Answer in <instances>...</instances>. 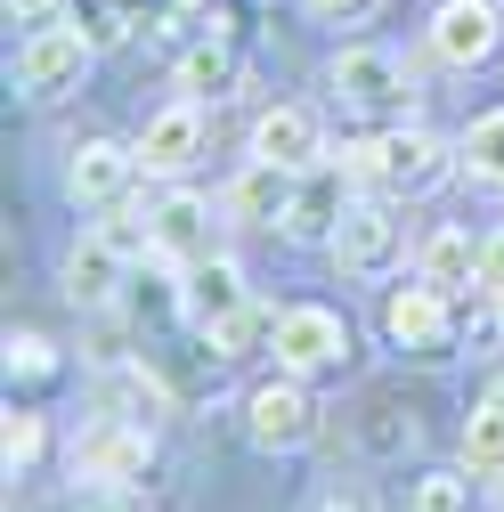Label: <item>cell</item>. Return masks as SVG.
I'll return each mask as SVG.
<instances>
[{
	"mask_svg": "<svg viewBox=\"0 0 504 512\" xmlns=\"http://www.w3.org/2000/svg\"><path fill=\"white\" fill-rule=\"evenodd\" d=\"M277 366L318 382V374H342L350 366V317L326 309V301H293L277 309Z\"/></svg>",
	"mask_w": 504,
	"mask_h": 512,
	"instance_id": "6da1fadb",
	"label": "cell"
},
{
	"mask_svg": "<svg viewBox=\"0 0 504 512\" xmlns=\"http://www.w3.org/2000/svg\"><path fill=\"white\" fill-rule=\"evenodd\" d=\"M326 82H334V98L358 106V114H407V98H415L407 57L383 49V41H350L334 66H326Z\"/></svg>",
	"mask_w": 504,
	"mask_h": 512,
	"instance_id": "7a4b0ae2",
	"label": "cell"
},
{
	"mask_svg": "<svg viewBox=\"0 0 504 512\" xmlns=\"http://www.w3.org/2000/svg\"><path fill=\"white\" fill-rule=\"evenodd\" d=\"M244 439L261 447V456H301L309 439H318V399H309V382L277 366V382L244 399Z\"/></svg>",
	"mask_w": 504,
	"mask_h": 512,
	"instance_id": "3957f363",
	"label": "cell"
},
{
	"mask_svg": "<svg viewBox=\"0 0 504 512\" xmlns=\"http://www.w3.org/2000/svg\"><path fill=\"white\" fill-rule=\"evenodd\" d=\"M334 269L350 277V285H383L399 261H407V228H399V212L374 196V204H350V220L334 228Z\"/></svg>",
	"mask_w": 504,
	"mask_h": 512,
	"instance_id": "277c9868",
	"label": "cell"
},
{
	"mask_svg": "<svg viewBox=\"0 0 504 512\" xmlns=\"http://www.w3.org/2000/svg\"><path fill=\"white\" fill-rule=\"evenodd\" d=\"M350 204H358V179L342 171V155H326V163H309L301 179H293V204H285V236L293 244H334V228L350 220Z\"/></svg>",
	"mask_w": 504,
	"mask_h": 512,
	"instance_id": "5b68a950",
	"label": "cell"
},
{
	"mask_svg": "<svg viewBox=\"0 0 504 512\" xmlns=\"http://www.w3.org/2000/svg\"><path fill=\"white\" fill-rule=\"evenodd\" d=\"M90 57H98V41L74 33V25L25 33V41H17V90H25V98H66V90H82Z\"/></svg>",
	"mask_w": 504,
	"mask_h": 512,
	"instance_id": "8992f818",
	"label": "cell"
},
{
	"mask_svg": "<svg viewBox=\"0 0 504 512\" xmlns=\"http://www.w3.org/2000/svg\"><path fill=\"white\" fill-rule=\"evenodd\" d=\"M383 334L407 350V358H448L456 350V301L439 293V285H391V301H383Z\"/></svg>",
	"mask_w": 504,
	"mask_h": 512,
	"instance_id": "52a82bcc",
	"label": "cell"
},
{
	"mask_svg": "<svg viewBox=\"0 0 504 512\" xmlns=\"http://www.w3.org/2000/svg\"><path fill=\"white\" fill-rule=\"evenodd\" d=\"M155 456V423H131V415H98L74 447V472L82 480H106V488H131Z\"/></svg>",
	"mask_w": 504,
	"mask_h": 512,
	"instance_id": "ba28073f",
	"label": "cell"
},
{
	"mask_svg": "<svg viewBox=\"0 0 504 512\" xmlns=\"http://www.w3.org/2000/svg\"><path fill=\"white\" fill-rule=\"evenodd\" d=\"M456 163H464V147H448L423 122H399V131H383V196H431Z\"/></svg>",
	"mask_w": 504,
	"mask_h": 512,
	"instance_id": "9c48e42d",
	"label": "cell"
},
{
	"mask_svg": "<svg viewBox=\"0 0 504 512\" xmlns=\"http://www.w3.org/2000/svg\"><path fill=\"white\" fill-rule=\"evenodd\" d=\"M496 49H504V17L488 9V0H448V9L431 17V57L439 66L472 74V66H488Z\"/></svg>",
	"mask_w": 504,
	"mask_h": 512,
	"instance_id": "30bf717a",
	"label": "cell"
},
{
	"mask_svg": "<svg viewBox=\"0 0 504 512\" xmlns=\"http://www.w3.org/2000/svg\"><path fill=\"white\" fill-rule=\"evenodd\" d=\"M131 269H139L131 252H122L106 228H90V236L66 252V301H74V309H114L122 285H131Z\"/></svg>",
	"mask_w": 504,
	"mask_h": 512,
	"instance_id": "8fae6325",
	"label": "cell"
},
{
	"mask_svg": "<svg viewBox=\"0 0 504 512\" xmlns=\"http://www.w3.org/2000/svg\"><path fill=\"white\" fill-rule=\"evenodd\" d=\"M147 220H155V261H171V269H196L204 252H220V244H212V228H220L228 212L212 220V204H204V196L171 187L163 204H147Z\"/></svg>",
	"mask_w": 504,
	"mask_h": 512,
	"instance_id": "7c38bea8",
	"label": "cell"
},
{
	"mask_svg": "<svg viewBox=\"0 0 504 512\" xmlns=\"http://www.w3.org/2000/svg\"><path fill=\"white\" fill-rule=\"evenodd\" d=\"M204 155V98H171L163 114H147V131H139V171L171 179Z\"/></svg>",
	"mask_w": 504,
	"mask_h": 512,
	"instance_id": "4fadbf2b",
	"label": "cell"
},
{
	"mask_svg": "<svg viewBox=\"0 0 504 512\" xmlns=\"http://www.w3.org/2000/svg\"><path fill=\"white\" fill-rule=\"evenodd\" d=\"M131 179H139V147H114V139H82L74 163H66L74 204H98V212H114L131 196Z\"/></svg>",
	"mask_w": 504,
	"mask_h": 512,
	"instance_id": "5bb4252c",
	"label": "cell"
},
{
	"mask_svg": "<svg viewBox=\"0 0 504 512\" xmlns=\"http://www.w3.org/2000/svg\"><path fill=\"white\" fill-rule=\"evenodd\" d=\"M252 155L261 163H285V171H309V163H326V122L309 114V106H269L261 122H252Z\"/></svg>",
	"mask_w": 504,
	"mask_h": 512,
	"instance_id": "9a60e30c",
	"label": "cell"
},
{
	"mask_svg": "<svg viewBox=\"0 0 504 512\" xmlns=\"http://www.w3.org/2000/svg\"><path fill=\"white\" fill-rule=\"evenodd\" d=\"M293 179H301V171H285V163H261V155H252V163L228 179L220 212H228L236 228H277V220H285V204H293Z\"/></svg>",
	"mask_w": 504,
	"mask_h": 512,
	"instance_id": "2e32d148",
	"label": "cell"
},
{
	"mask_svg": "<svg viewBox=\"0 0 504 512\" xmlns=\"http://www.w3.org/2000/svg\"><path fill=\"white\" fill-rule=\"evenodd\" d=\"M179 285H187V326L196 334H212L220 317H236L252 301V285H244V269L228 261V252H204L196 269H179Z\"/></svg>",
	"mask_w": 504,
	"mask_h": 512,
	"instance_id": "e0dca14e",
	"label": "cell"
},
{
	"mask_svg": "<svg viewBox=\"0 0 504 512\" xmlns=\"http://www.w3.org/2000/svg\"><path fill=\"white\" fill-rule=\"evenodd\" d=\"M415 277H423V285H439L448 301L480 293V236H464V228H439V236H423V261H415Z\"/></svg>",
	"mask_w": 504,
	"mask_h": 512,
	"instance_id": "ac0fdd59",
	"label": "cell"
},
{
	"mask_svg": "<svg viewBox=\"0 0 504 512\" xmlns=\"http://www.w3.org/2000/svg\"><path fill=\"white\" fill-rule=\"evenodd\" d=\"M236 74H244V66H236V49H228V33H220V25H212L204 41H187V49H179V66H171L179 98H228V90H236Z\"/></svg>",
	"mask_w": 504,
	"mask_h": 512,
	"instance_id": "d6986e66",
	"label": "cell"
},
{
	"mask_svg": "<svg viewBox=\"0 0 504 512\" xmlns=\"http://www.w3.org/2000/svg\"><path fill=\"white\" fill-rule=\"evenodd\" d=\"M204 342H212V358H261V350H277V309L269 301H244L236 317H220Z\"/></svg>",
	"mask_w": 504,
	"mask_h": 512,
	"instance_id": "ffe728a7",
	"label": "cell"
},
{
	"mask_svg": "<svg viewBox=\"0 0 504 512\" xmlns=\"http://www.w3.org/2000/svg\"><path fill=\"white\" fill-rule=\"evenodd\" d=\"M98 415H131V423H155L163 415V382L147 366H114L98 382Z\"/></svg>",
	"mask_w": 504,
	"mask_h": 512,
	"instance_id": "44dd1931",
	"label": "cell"
},
{
	"mask_svg": "<svg viewBox=\"0 0 504 512\" xmlns=\"http://www.w3.org/2000/svg\"><path fill=\"white\" fill-rule=\"evenodd\" d=\"M464 472H472V480H496V472H504V399H496V391L464 415Z\"/></svg>",
	"mask_w": 504,
	"mask_h": 512,
	"instance_id": "7402d4cb",
	"label": "cell"
},
{
	"mask_svg": "<svg viewBox=\"0 0 504 512\" xmlns=\"http://www.w3.org/2000/svg\"><path fill=\"white\" fill-rule=\"evenodd\" d=\"M464 171L480 187H504V106H488L472 131H464Z\"/></svg>",
	"mask_w": 504,
	"mask_h": 512,
	"instance_id": "603a6c76",
	"label": "cell"
},
{
	"mask_svg": "<svg viewBox=\"0 0 504 512\" xmlns=\"http://www.w3.org/2000/svg\"><path fill=\"white\" fill-rule=\"evenodd\" d=\"M407 512H472V472H423L407 480Z\"/></svg>",
	"mask_w": 504,
	"mask_h": 512,
	"instance_id": "cb8c5ba5",
	"label": "cell"
},
{
	"mask_svg": "<svg viewBox=\"0 0 504 512\" xmlns=\"http://www.w3.org/2000/svg\"><path fill=\"white\" fill-rule=\"evenodd\" d=\"M41 447H49V423L33 407H9V423H0V456H9V472H25Z\"/></svg>",
	"mask_w": 504,
	"mask_h": 512,
	"instance_id": "d4e9b609",
	"label": "cell"
},
{
	"mask_svg": "<svg viewBox=\"0 0 504 512\" xmlns=\"http://www.w3.org/2000/svg\"><path fill=\"white\" fill-rule=\"evenodd\" d=\"M106 9L131 25V33H171V25H187V0H106Z\"/></svg>",
	"mask_w": 504,
	"mask_h": 512,
	"instance_id": "484cf974",
	"label": "cell"
},
{
	"mask_svg": "<svg viewBox=\"0 0 504 512\" xmlns=\"http://www.w3.org/2000/svg\"><path fill=\"white\" fill-rule=\"evenodd\" d=\"M57 374V350L41 334H9V382H49Z\"/></svg>",
	"mask_w": 504,
	"mask_h": 512,
	"instance_id": "4316f807",
	"label": "cell"
},
{
	"mask_svg": "<svg viewBox=\"0 0 504 512\" xmlns=\"http://www.w3.org/2000/svg\"><path fill=\"white\" fill-rule=\"evenodd\" d=\"M342 171H350L358 187H383V139H350V147H342Z\"/></svg>",
	"mask_w": 504,
	"mask_h": 512,
	"instance_id": "83f0119b",
	"label": "cell"
},
{
	"mask_svg": "<svg viewBox=\"0 0 504 512\" xmlns=\"http://www.w3.org/2000/svg\"><path fill=\"white\" fill-rule=\"evenodd\" d=\"M66 9H74V0H9V25L49 33V25H66Z\"/></svg>",
	"mask_w": 504,
	"mask_h": 512,
	"instance_id": "f1b7e54d",
	"label": "cell"
},
{
	"mask_svg": "<svg viewBox=\"0 0 504 512\" xmlns=\"http://www.w3.org/2000/svg\"><path fill=\"white\" fill-rule=\"evenodd\" d=\"M496 293H504V228L480 236V301H496Z\"/></svg>",
	"mask_w": 504,
	"mask_h": 512,
	"instance_id": "f546056e",
	"label": "cell"
},
{
	"mask_svg": "<svg viewBox=\"0 0 504 512\" xmlns=\"http://www.w3.org/2000/svg\"><path fill=\"white\" fill-rule=\"evenodd\" d=\"M74 512H139V496H131V488H106V480H98V488H90Z\"/></svg>",
	"mask_w": 504,
	"mask_h": 512,
	"instance_id": "4dcf8cb0",
	"label": "cell"
},
{
	"mask_svg": "<svg viewBox=\"0 0 504 512\" xmlns=\"http://www.w3.org/2000/svg\"><path fill=\"white\" fill-rule=\"evenodd\" d=\"M374 0H309V17H326V25H350V17H366Z\"/></svg>",
	"mask_w": 504,
	"mask_h": 512,
	"instance_id": "1f68e13d",
	"label": "cell"
},
{
	"mask_svg": "<svg viewBox=\"0 0 504 512\" xmlns=\"http://www.w3.org/2000/svg\"><path fill=\"white\" fill-rule=\"evenodd\" d=\"M318 512H374V496H366V488H326Z\"/></svg>",
	"mask_w": 504,
	"mask_h": 512,
	"instance_id": "d6a6232c",
	"label": "cell"
},
{
	"mask_svg": "<svg viewBox=\"0 0 504 512\" xmlns=\"http://www.w3.org/2000/svg\"><path fill=\"white\" fill-rule=\"evenodd\" d=\"M488 309H496V326H504V293H496V301H488Z\"/></svg>",
	"mask_w": 504,
	"mask_h": 512,
	"instance_id": "836d02e7",
	"label": "cell"
},
{
	"mask_svg": "<svg viewBox=\"0 0 504 512\" xmlns=\"http://www.w3.org/2000/svg\"><path fill=\"white\" fill-rule=\"evenodd\" d=\"M488 391H496V399H504V374H496V382H488Z\"/></svg>",
	"mask_w": 504,
	"mask_h": 512,
	"instance_id": "e575fe53",
	"label": "cell"
},
{
	"mask_svg": "<svg viewBox=\"0 0 504 512\" xmlns=\"http://www.w3.org/2000/svg\"><path fill=\"white\" fill-rule=\"evenodd\" d=\"M496 504H504V472H496Z\"/></svg>",
	"mask_w": 504,
	"mask_h": 512,
	"instance_id": "d590c367",
	"label": "cell"
}]
</instances>
